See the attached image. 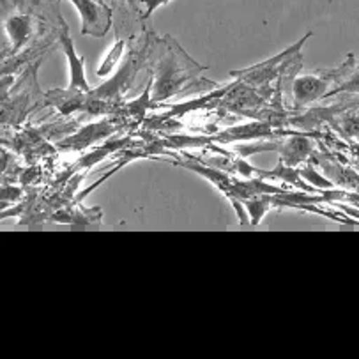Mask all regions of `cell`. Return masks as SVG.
Returning a JSON list of instances; mask_svg holds the SVG:
<instances>
[{"label": "cell", "instance_id": "6da1fadb", "mask_svg": "<svg viewBox=\"0 0 359 359\" xmlns=\"http://www.w3.org/2000/svg\"><path fill=\"white\" fill-rule=\"evenodd\" d=\"M202 67L196 66L193 60L188 59L179 46L168 50V55L161 60L158 71V82L154 86L152 103L179 94L186 89V80L193 76V73L201 71Z\"/></svg>", "mask_w": 359, "mask_h": 359}, {"label": "cell", "instance_id": "7a4b0ae2", "mask_svg": "<svg viewBox=\"0 0 359 359\" xmlns=\"http://www.w3.org/2000/svg\"><path fill=\"white\" fill-rule=\"evenodd\" d=\"M358 66V60L354 57H348L347 62L340 67V69L327 71L323 76L313 74V76H304L297 78L296 83H294V97H296L297 107H306L311 101L318 100L320 96H324L330 82L337 80V78H345L351 74V71Z\"/></svg>", "mask_w": 359, "mask_h": 359}, {"label": "cell", "instance_id": "3957f363", "mask_svg": "<svg viewBox=\"0 0 359 359\" xmlns=\"http://www.w3.org/2000/svg\"><path fill=\"white\" fill-rule=\"evenodd\" d=\"M60 45H62L64 52H66L67 59L71 64V73H73V80H71L69 93L71 94H89L90 89L86 82V76H83V59L82 57H76L73 48V41L71 37L67 36V29L64 27V32L60 34Z\"/></svg>", "mask_w": 359, "mask_h": 359}, {"label": "cell", "instance_id": "277c9868", "mask_svg": "<svg viewBox=\"0 0 359 359\" xmlns=\"http://www.w3.org/2000/svg\"><path fill=\"white\" fill-rule=\"evenodd\" d=\"M311 142L304 137H294L290 138L289 142L285 144L282 151V161L285 167H296L297 163H301L304 158L311 152Z\"/></svg>", "mask_w": 359, "mask_h": 359}, {"label": "cell", "instance_id": "5b68a950", "mask_svg": "<svg viewBox=\"0 0 359 359\" xmlns=\"http://www.w3.org/2000/svg\"><path fill=\"white\" fill-rule=\"evenodd\" d=\"M6 29H8L9 37L13 39L15 48H20V45L27 41L30 32H32V20L27 18V16H15V18L6 22Z\"/></svg>", "mask_w": 359, "mask_h": 359}, {"label": "cell", "instance_id": "8992f818", "mask_svg": "<svg viewBox=\"0 0 359 359\" xmlns=\"http://www.w3.org/2000/svg\"><path fill=\"white\" fill-rule=\"evenodd\" d=\"M123 52H124V41L121 39V41L115 43V45L110 48V52L107 53V57L103 59V64L97 67V74H100V76H107V74H110L111 71H114V66L118 62L121 55H123Z\"/></svg>", "mask_w": 359, "mask_h": 359}, {"label": "cell", "instance_id": "52a82bcc", "mask_svg": "<svg viewBox=\"0 0 359 359\" xmlns=\"http://www.w3.org/2000/svg\"><path fill=\"white\" fill-rule=\"evenodd\" d=\"M341 128L345 135L348 137H359V115H347V117H341L340 124H338V130Z\"/></svg>", "mask_w": 359, "mask_h": 359}, {"label": "cell", "instance_id": "ba28073f", "mask_svg": "<svg viewBox=\"0 0 359 359\" xmlns=\"http://www.w3.org/2000/svg\"><path fill=\"white\" fill-rule=\"evenodd\" d=\"M348 76H352L351 80H347L345 83L338 86L337 90H333V93L326 94V97L333 96V94H338V93H359V69L355 71V74L351 73Z\"/></svg>", "mask_w": 359, "mask_h": 359}, {"label": "cell", "instance_id": "9c48e42d", "mask_svg": "<svg viewBox=\"0 0 359 359\" xmlns=\"http://www.w3.org/2000/svg\"><path fill=\"white\" fill-rule=\"evenodd\" d=\"M303 175L308 179V181L313 182V184H317V186H330V188H333V182H330V181H327V179L320 177V175H318L315 170H311V168H306V170L303 172Z\"/></svg>", "mask_w": 359, "mask_h": 359}, {"label": "cell", "instance_id": "30bf717a", "mask_svg": "<svg viewBox=\"0 0 359 359\" xmlns=\"http://www.w3.org/2000/svg\"><path fill=\"white\" fill-rule=\"evenodd\" d=\"M165 2H168V0H144V4L147 6V15H145V16L151 15V13L154 11L156 8H159V6L165 4Z\"/></svg>", "mask_w": 359, "mask_h": 359}]
</instances>
